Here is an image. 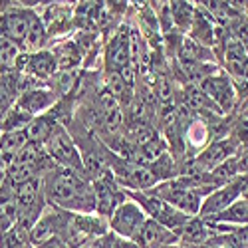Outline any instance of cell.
<instances>
[{
  "label": "cell",
  "mask_w": 248,
  "mask_h": 248,
  "mask_svg": "<svg viewBox=\"0 0 248 248\" xmlns=\"http://www.w3.org/2000/svg\"><path fill=\"white\" fill-rule=\"evenodd\" d=\"M133 66V38L127 26H119L108 40L106 46V68L108 72H123Z\"/></svg>",
  "instance_id": "cell-7"
},
{
  "label": "cell",
  "mask_w": 248,
  "mask_h": 248,
  "mask_svg": "<svg viewBox=\"0 0 248 248\" xmlns=\"http://www.w3.org/2000/svg\"><path fill=\"white\" fill-rule=\"evenodd\" d=\"M109 171L119 183V187L123 191H133V193H145L155 189L159 181L153 175V171L147 165H141L135 161H129L125 157H121L111 151L109 157Z\"/></svg>",
  "instance_id": "cell-2"
},
{
  "label": "cell",
  "mask_w": 248,
  "mask_h": 248,
  "mask_svg": "<svg viewBox=\"0 0 248 248\" xmlns=\"http://www.w3.org/2000/svg\"><path fill=\"white\" fill-rule=\"evenodd\" d=\"M26 145V131H2V135H0V157L4 159L6 165H10Z\"/></svg>",
  "instance_id": "cell-16"
},
{
  "label": "cell",
  "mask_w": 248,
  "mask_h": 248,
  "mask_svg": "<svg viewBox=\"0 0 248 248\" xmlns=\"http://www.w3.org/2000/svg\"><path fill=\"white\" fill-rule=\"evenodd\" d=\"M20 54H22L20 52V46H16L14 42H10L8 38H4L0 34V74L14 72L16 60Z\"/></svg>",
  "instance_id": "cell-20"
},
{
  "label": "cell",
  "mask_w": 248,
  "mask_h": 248,
  "mask_svg": "<svg viewBox=\"0 0 248 248\" xmlns=\"http://www.w3.org/2000/svg\"><path fill=\"white\" fill-rule=\"evenodd\" d=\"M133 242L137 244V248H163V246L179 244V236H177V232L169 231L167 226L147 218Z\"/></svg>",
  "instance_id": "cell-11"
},
{
  "label": "cell",
  "mask_w": 248,
  "mask_h": 248,
  "mask_svg": "<svg viewBox=\"0 0 248 248\" xmlns=\"http://www.w3.org/2000/svg\"><path fill=\"white\" fill-rule=\"evenodd\" d=\"M93 183V193H95V215L109 220V217L115 213L117 206L127 199L125 191L119 187V183L111 175V171L103 173Z\"/></svg>",
  "instance_id": "cell-6"
},
{
  "label": "cell",
  "mask_w": 248,
  "mask_h": 248,
  "mask_svg": "<svg viewBox=\"0 0 248 248\" xmlns=\"http://www.w3.org/2000/svg\"><path fill=\"white\" fill-rule=\"evenodd\" d=\"M52 54L56 58L58 72H74L84 58V52L79 50L78 42H62Z\"/></svg>",
  "instance_id": "cell-17"
},
{
  "label": "cell",
  "mask_w": 248,
  "mask_h": 248,
  "mask_svg": "<svg viewBox=\"0 0 248 248\" xmlns=\"http://www.w3.org/2000/svg\"><path fill=\"white\" fill-rule=\"evenodd\" d=\"M44 147H46L50 159L58 165V167H66V169H72V171L84 173V163H81L79 149L76 145L74 137L70 135V131L64 125H60L52 133V137L44 143Z\"/></svg>",
  "instance_id": "cell-4"
},
{
  "label": "cell",
  "mask_w": 248,
  "mask_h": 248,
  "mask_svg": "<svg viewBox=\"0 0 248 248\" xmlns=\"http://www.w3.org/2000/svg\"><path fill=\"white\" fill-rule=\"evenodd\" d=\"M163 248H183L181 244H175V246H163Z\"/></svg>",
  "instance_id": "cell-24"
},
{
  "label": "cell",
  "mask_w": 248,
  "mask_h": 248,
  "mask_svg": "<svg viewBox=\"0 0 248 248\" xmlns=\"http://www.w3.org/2000/svg\"><path fill=\"white\" fill-rule=\"evenodd\" d=\"M246 181H248V177L246 175H240L232 183L222 185V187L215 189L209 197L204 199L199 217L201 218H209V217H215V215L226 211L231 204H234L238 199H242L244 189H246Z\"/></svg>",
  "instance_id": "cell-10"
},
{
  "label": "cell",
  "mask_w": 248,
  "mask_h": 248,
  "mask_svg": "<svg viewBox=\"0 0 248 248\" xmlns=\"http://www.w3.org/2000/svg\"><path fill=\"white\" fill-rule=\"evenodd\" d=\"M58 99V92L54 90H42V88H28L20 93L16 106L20 111H24L32 117H38V113H46Z\"/></svg>",
  "instance_id": "cell-12"
},
{
  "label": "cell",
  "mask_w": 248,
  "mask_h": 248,
  "mask_svg": "<svg viewBox=\"0 0 248 248\" xmlns=\"http://www.w3.org/2000/svg\"><path fill=\"white\" fill-rule=\"evenodd\" d=\"M60 127V121L58 117L54 115V111H46L44 115H38L34 117L28 127L24 129L26 131V137H28V143H38V145H44V143L52 137V133Z\"/></svg>",
  "instance_id": "cell-13"
},
{
  "label": "cell",
  "mask_w": 248,
  "mask_h": 248,
  "mask_svg": "<svg viewBox=\"0 0 248 248\" xmlns=\"http://www.w3.org/2000/svg\"><path fill=\"white\" fill-rule=\"evenodd\" d=\"M224 240L232 248H248V226H232L231 232H224Z\"/></svg>",
  "instance_id": "cell-22"
},
{
  "label": "cell",
  "mask_w": 248,
  "mask_h": 248,
  "mask_svg": "<svg viewBox=\"0 0 248 248\" xmlns=\"http://www.w3.org/2000/svg\"><path fill=\"white\" fill-rule=\"evenodd\" d=\"M42 193L46 202L72 215H93L95 193L93 183L79 171L66 167L50 169L42 177Z\"/></svg>",
  "instance_id": "cell-1"
},
{
  "label": "cell",
  "mask_w": 248,
  "mask_h": 248,
  "mask_svg": "<svg viewBox=\"0 0 248 248\" xmlns=\"http://www.w3.org/2000/svg\"><path fill=\"white\" fill-rule=\"evenodd\" d=\"M171 6V18L173 24L181 30V32H189L195 20V12L197 6H193L191 2H181V0H175V2H169Z\"/></svg>",
  "instance_id": "cell-19"
},
{
  "label": "cell",
  "mask_w": 248,
  "mask_h": 248,
  "mask_svg": "<svg viewBox=\"0 0 248 248\" xmlns=\"http://www.w3.org/2000/svg\"><path fill=\"white\" fill-rule=\"evenodd\" d=\"M36 12L26 6H10L2 16H0V34L8 38L10 42L20 46V50L24 48L26 38L32 26Z\"/></svg>",
  "instance_id": "cell-9"
},
{
  "label": "cell",
  "mask_w": 248,
  "mask_h": 248,
  "mask_svg": "<svg viewBox=\"0 0 248 248\" xmlns=\"http://www.w3.org/2000/svg\"><path fill=\"white\" fill-rule=\"evenodd\" d=\"M18 220H20V211L12 199L10 189L6 187L4 193H0V234L16 229Z\"/></svg>",
  "instance_id": "cell-18"
},
{
  "label": "cell",
  "mask_w": 248,
  "mask_h": 248,
  "mask_svg": "<svg viewBox=\"0 0 248 248\" xmlns=\"http://www.w3.org/2000/svg\"><path fill=\"white\" fill-rule=\"evenodd\" d=\"M125 195L129 199H133L141 209L143 213L147 215V218L163 224V226H167L169 231L177 232L179 229H183L185 224H187L193 217L189 215H185L181 213L179 209H175L173 204H169L167 201H163L159 199L157 195H153L151 191H145V193H133V191H125Z\"/></svg>",
  "instance_id": "cell-3"
},
{
  "label": "cell",
  "mask_w": 248,
  "mask_h": 248,
  "mask_svg": "<svg viewBox=\"0 0 248 248\" xmlns=\"http://www.w3.org/2000/svg\"><path fill=\"white\" fill-rule=\"evenodd\" d=\"M34 248H68V244L62 240L60 236H56V238H52V240H48V242H42V244H38V246H34Z\"/></svg>",
  "instance_id": "cell-23"
},
{
  "label": "cell",
  "mask_w": 248,
  "mask_h": 248,
  "mask_svg": "<svg viewBox=\"0 0 248 248\" xmlns=\"http://www.w3.org/2000/svg\"><path fill=\"white\" fill-rule=\"evenodd\" d=\"M224 248H232V246H229V244H226V246H224Z\"/></svg>",
  "instance_id": "cell-25"
},
{
  "label": "cell",
  "mask_w": 248,
  "mask_h": 248,
  "mask_svg": "<svg viewBox=\"0 0 248 248\" xmlns=\"http://www.w3.org/2000/svg\"><path fill=\"white\" fill-rule=\"evenodd\" d=\"M177 236H179V244L183 248H187V246H195V244L206 242L211 236H215V231L201 217H193L187 224L183 226V229L177 231Z\"/></svg>",
  "instance_id": "cell-14"
},
{
  "label": "cell",
  "mask_w": 248,
  "mask_h": 248,
  "mask_svg": "<svg viewBox=\"0 0 248 248\" xmlns=\"http://www.w3.org/2000/svg\"><path fill=\"white\" fill-rule=\"evenodd\" d=\"M28 246H30L28 231L20 229V226L0 234V248H28Z\"/></svg>",
  "instance_id": "cell-21"
},
{
  "label": "cell",
  "mask_w": 248,
  "mask_h": 248,
  "mask_svg": "<svg viewBox=\"0 0 248 248\" xmlns=\"http://www.w3.org/2000/svg\"><path fill=\"white\" fill-rule=\"evenodd\" d=\"M0 135H2V127H0Z\"/></svg>",
  "instance_id": "cell-26"
},
{
  "label": "cell",
  "mask_w": 248,
  "mask_h": 248,
  "mask_svg": "<svg viewBox=\"0 0 248 248\" xmlns=\"http://www.w3.org/2000/svg\"><path fill=\"white\" fill-rule=\"evenodd\" d=\"M199 86L206 95L215 101V106L222 111V115H229L234 109L238 93H236L232 78L226 72H217V74L209 76L206 79H202Z\"/></svg>",
  "instance_id": "cell-8"
},
{
  "label": "cell",
  "mask_w": 248,
  "mask_h": 248,
  "mask_svg": "<svg viewBox=\"0 0 248 248\" xmlns=\"http://www.w3.org/2000/svg\"><path fill=\"white\" fill-rule=\"evenodd\" d=\"M246 20H248V14H246Z\"/></svg>",
  "instance_id": "cell-27"
},
{
  "label": "cell",
  "mask_w": 248,
  "mask_h": 248,
  "mask_svg": "<svg viewBox=\"0 0 248 248\" xmlns=\"http://www.w3.org/2000/svg\"><path fill=\"white\" fill-rule=\"evenodd\" d=\"M147 220V215L143 213L141 206L133 201V199H125L123 201L115 213L109 217V229L113 231L115 236H119L121 240H129L133 242L139 234V231L143 229V224Z\"/></svg>",
  "instance_id": "cell-5"
},
{
  "label": "cell",
  "mask_w": 248,
  "mask_h": 248,
  "mask_svg": "<svg viewBox=\"0 0 248 248\" xmlns=\"http://www.w3.org/2000/svg\"><path fill=\"white\" fill-rule=\"evenodd\" d=\"M209 224H231V226H248V201L246 199H238L234 204H231L226 211L202 218Z\"/></svg>",
  "instance_id": "cell-15"
}]
</instances>
